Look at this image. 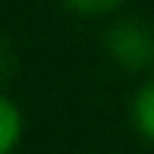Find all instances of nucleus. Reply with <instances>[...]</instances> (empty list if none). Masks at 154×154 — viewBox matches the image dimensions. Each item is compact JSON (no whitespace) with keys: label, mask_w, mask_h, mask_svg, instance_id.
<instances>
[{"label":"nucleus","mask_w":154,"mask_h":154,"mask_svg":"<svg viewBox=\"0 0 154 154\" xmlns=\"http://www.w3.org/2000/svg\"><path fill=\"white\" fill-rule=\"evenodd\" d=\"M107 47L110 57L126 69H145L154 63V32L135 19L113 25L107 35Z\"/></svg>","instance_id":"nucleus-1"},{"label":"nucleus","mask_w":154,"mask_h":154,"mask_svg":"<svg viewBox=\"0 0 154 154\" xmlns=\"http://www.w3.org/2000/svg\"><path fill=\"white\" fill-rule=\"evenodd\" d=\"M22 138V113L10 97L0 94V154H10Z\"/></svg>","instance_id":"nucleus-2"},{"label":"nucleus","mask_w":154,"mask_h":154,"mask_svg":"<svg viewBox=\"0 0 154 154\" xmlns=\"http://www.w3.org/2000/svg\"><path fill=\"white\" fill-rule=\"evenodd\" d=\"M132 113H135L138 132L154 142V82H148V85L135 94V107H132Z\"/></svg>","instance_id":"nucleus-3"},{"label":"nucleus","mask_w":154,"mask_h":154,"mask_svg":"<svg viewBox=\"0 0 154 154\" xmlns=\"http://www.w3.org/2000/svg\"><path fill=\"white\" fill-rule=\"evenodd\" d=\"M69 10L75 13H85V16H94V13H110L123 3V0H63Z\"/></svg>","instance_id":"nucleus-4"},{"label":"nucleus","mask_w":154,"mask_h":154,"mask_svg":"<svg viewBox=\"0 0 154 154\" xmlns=\"http://www.w3.org/2000/svg\"><path fill=\"white\" fill-rule=\"evenodd\" d=\"M10 69H13V54H10V47L0 41V82L10 75Z\"/></svg>","instance_id":"nucleus-5"}]
</instances>
